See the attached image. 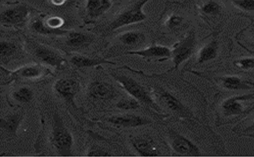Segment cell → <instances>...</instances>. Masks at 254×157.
<instances>
[{"label":"cell","instance_id":"6da1fadb","mask_svg":"<svg viewBox=\"0 0 254 157\" xmlns=\"http://www.w3.org/2000/svg\"><path fill=\"white\" fill-rule=\"evenodd\" d=\"M34 12H38V10L25 2H7L1 7L0 23L3 27H22L30 21Z\"/></svg>","mask_w":254,"mask_h":157},{"label":"cell","instance_id":"7a4b0ae2","mask_svg":"<svg viewBox=\"0 0 254 157\" xmlns=\"http://www.w3.org/2000/svg\"><path fill=\"white\" fill-rule=\"evenodd\" d=\"M150 0H137L131 2L116 13L110 23L107 25V33L115 31L124 26L145 21L146 14L143 11V7Z\"/></svg>","mask_w":254,"mask_h":157},{"label":"cell","instance_id":"3957f363","mask_svg":"<svg viewBox=\"0 0 254 157\" xmlns=\"http://www.w3.org/2000/svg\"><path fill=\"white\" fill-rule=\"evenodd\" d=\"M50 142L60 156H71L73 138L58 114L54 115Z\"/></svg>","mask_w":254,"mask_h":157},{"label":"cell","instance_id":"277c9868","mask_svg":"<svg viewBox=\"0 0 254 157\" xmlns=\"http://www.w3.org/2000/svg\"><path fill=\"white\" fill-rule=\"evenodd\" d=\"M27 44L29 51L42 64L50 66L58 71H62L67 66L65 59H64L57 50L34 41L29 42Z\"/></svg>","mask_w":254,"mask_h":157},{"label":"cell","instance_id":"5b68a950","mask_svg":"<svg viewBox=\"0 0 254 157\" xmlns=\"http://www.w3.org/2000/svg\"><path fill=\"white\" fill-rule=\"evenodd\" d=\"M113 77L123 87V89H125L127 93H129L137 101L145 104L147 106L150 107L151 108H153L157 112L161 111L157 103H155L149 92H147L146 89L141 84L136 81L134 79L127 77L125 75H114Z\"/></svg>","mask_w":254,"mask_h":157},{"label":"cell","instance_id":"8992f818","mask_svg":"<svg viewBox=\"0 0 254 157\" xmlns=\"http://www.w3.org/2000/svg\"><path fill=\"white\" fill-rule=\"evenodd\" d=\"M112 0H83L80 6L82 18L91 23L104 15L112 7Z\"/></svg>","mask_w":254,"mask_h":157},{"label":"cell","instance_id":"52a82bcc","mask_svg":"<svg viewBox=\"0 0 254 157\" xmlns=\"http://www.w3.org/2000/svg\"><path fill=\"white\" fill-rule=\"evenodd\" d=\"M196 39L195 33L194 30L190 31L181 41L176 43L172 50V60L174 63L175 68L177 69L181 63L186 61L187 59L192 55L193 51L195 48Z\"/></svg>","mask_w":254,"mask_h":157},{"label":"cell","instance_id":"ba28073f","mask_svg":"<svg viewBox=\"0 0 254 157\" xmlns=\"http://www.w3.org/2000/svg\"><path fill=\"white\" fill-rule=\"evenodd\" d=\"M169 142L171 149L177 155L185 157H198L201 156L200 150L190 140L178 134L174 130L169 132Z\"/></svg>","mask_w":254,"mask_h":157},{"label":"cell","instance_id":"9c48e42d","mask_svg":"<svg viewBox=\"0 0 254 157\" xmlns=\"http://www.w3.org/2000/svg\"><path fill=\"white\" fill-rule=\"evenodd\" d=\"M54 90L58 92L60 96H62L70 105L75 106L74 98L75 95L79 91V83L77 80L71 78H62L57 80L54 84Z\"/></svg>","mask_w":254,"mask_h":157},{"label":"cell","instance_id":"30bf717a","mask_svg":"<svg viewBox=\"0 0 254 157\" xmlns=\"http://www.w3.org/2000/svg\"><path fill=\"white\" fill-rule=\"evenodd\" d=\"M107 122H111L115 126L125 128L138 127V126H145L148 124L152 123V121L149 118L134 116V115L112 116L107 118Z\"/></svg>","mask_w":254,"mask_h":157},{"label":"cell","instance_id":"8fae6325","mask_svg":"<svg viewBox=\"0 0 254 157\" xmlns=\"http://www.w3.org/2000/svg\"><path fill=\"white\" fill-rule=\"evenodd\" d=\"M88 94L95 100H111L116 95L115 88L105 81H94L88 87Z\"/></svg>","mask_w":254,"mask_h":157},{"label":"cell","instance_id":"7c38bea8","mask_svg":"<svg viewBox=\"0 0 254 157\" xmlns=\"http://www.w3.org/2000/svg\"><path fill=\"white\" fill-rule=\"evenodd\" d=\"M127 54L129 55H139L142 58H153V59H161L160 61L169 59L172 56V50L165 46L153 45L146 47L145 49L137 50V51H128Z\"/></svg>","mask_w":254,"mask_h":157},{"label":"cell","instance_id":"4fadbf2b","mask_svg":"<svg viewBox=\"0 0 254 157\" xmlns=\"http://www.w3.org/2000/svg\"><path fill=\"white\" fill-rule=\"evenodd\" d=\"M198 14L204 20L210 19L220 15L222 12V6L217 0H203L195 4Z\"/></svg>","mask_w":254,"mask_h":157},{"label":"cell","instance_id":"5bb4252c","mask_svg":"<svg viewBox=\"0 0 254 157\" xmlns=\"http://www.w3.org/2000/svg\"><path fill=\"white\" fill-rule=\"evenodd\" d=\"M44 16L45 14H40L34 18H30L29 26L31 31L35 34L48 36H63L67 34V31L66 30H54L48 27L44 22Z\"/></svg>","mask_w":254,"mask_h":157},{"label":"cell","instance_id":"9a60e30c","mask_svg":"<svg viewBox=\"0 0 254 157\" xmlns=\"http://www.w3.org/2000/svg\"><path fill=\"white\" fill-rule=\"evenodd\" d=\"M180 3L177 2L176 3V10L171 9L170 5L168 3V6L165 13L163 14L162 20L164 22V25L166 26L169 30H175L177 28L181 27L182 25L185 23V16L180 13L178 10V6Z\"/></svg>","mask_w":254,"mask_h":157},{"label":"cell","instance_id":"2e32d148","mask_svg":"<svg viewBox=\"0 0 254 157\" xmlns=\"http://www.w3.org/2000/svg\"><path fill=\"white\" fill-rule=\"evenodd\" d=\"M159 95H160V99H161V101L170 110L176 112V113L183 116V117H189L190 116V113L189 112V110L169 92L162 90L159 92Z\"/></svg>","mask_w":254,"mask_h":157},{"label":"cell","instance_id":"e0dca14e","mask_svg":"<svg viewBox=\"0 0 254 157\" xmlns=\"http://www.w3.org/2000/svg\"><path fill=\"white\" fill-rule=\"evenodd\" d=\"M49 74V70L42 65H27L13 72L17 77L26 79H38Z\"/></svg>","mask_w":254,"mask_h":157},{"label":"cell","instance_id":"ac0fdd59","mask_svg":"<svg viewBox=\"0 0 254 157\" xmlns=\"http://www.w3.org/2000/svg\"><path fill=\"white\" fill-rule=\"evenodd\" d=\"M132 146L141 157H157L160 155L151 140L143 138H133L131 139Z\"/></svg>","mask_w":254,"mask_h":157},{"label":"cell","instance_id":"d6986e66","mask_svg":"<svg viewBox=\"0 0 254 157\" xmlns=\"http://www.w3.org/2000/svg\"><path fill=\"white\" fill-rule=\"evenodd\" d=\"M251 96H242V97H234L226 100L222 104V111L226 116H236L242 114L245 111L244 103L248 100Z\"/></svg>","mask_w":254,"mask_h":157},{"label":"cell","instance_id":"ffe728a7","mask_svg":"<svg viewBox=\"0 0 254 157\" xmlns=\"http://www.w3.org/2000/svg\"><path fill=\"white\" fill-rule=\"evenodd\" d=\"M66 35V44L71 47H81L88 45L93 39L89 34L82 32H67Z\"/></svg>","mask_w":254,"mask_h":157},{"label":"cell","instance_id":"44dd1931","mask_svg":"<svg viewBox=\"0 0 254 157\" xmlns=\"http://www.w3.org/2000/svg\"><path fill=\"white\" fill-rule=\"evenodd\" d=\"M71 63L72 65L79 67V68L96 67V66L102 65V64H112V65L115 64L113 62L108 61L106 59H93V58L80 55H73L71 57Z\"/></svg>","mask_w":254,"mask_h":157},{"label":"cell","instance_id":"7402d4cb","mask_svg":"<svg viewBox=\"0 0 254 157\" xmlns=\"http://www.w3.org/2000/svg\"><path fill=\"white\" fill-rule=\"evenodd\" d=\"M218 51V43L215 40H212L210 43L201 48L197 55V64L204 63L205 62L210 61L211 59L216 57Z\"/></svg>","mask_w":254,"mask_h":157},{"label":"cell","instance_id":"603a6c76","mask_svg":"<svg viewBox=\"0 0 254 157\" xmlns=\"http://www.w3.org/2000/svg\"><path fill=\"white\" fill-rule=\"evenodd\" d=\"M119 41L124 45L134 46L138 43H142L145 39V34L142 32L133 30L127 31L119 36Z\"/></svg>","mask_w":254,"mask_h":157},{"label":"cell","instance_id":"cb8c5ba5","mask_svg":"<svg viewBox=\"0 0 254 157\" xmlns=\"http://www.w3.org/2000/svg\"><path fill=\"white\" fill-rule=\"evenodd\" d=\"M22 120V115L21 113H16V114L6 116L5 118H2L1 120L0 126L9 134H15Z\"/></svg>","mask_w":254,"mask_h":157},{"label":"cell","instance_id":"d4e9b609","mask_svg":"<svg viewBox=\"0 0 254 157\" xmlns=\"http://www.w3.org/2000/svg\"><path fill=\"white\" fill-rule=\"evenodd\" d=\"M18 46L15 43L2 40L0 43V56L3 63L10 61L18 53Z\"/></svg>","mask_w":254,"mask_h":157},{"label":"cell","instance_id":"484cf974","mask_svg":"<svg viewBox=\"0 0 254 157\" xmlns=\"http://www.w3.org/2000/svg\"><path fill=\"white\" fill-rule=\"evenodd\" d=\"M10 96L14 102L18 104H27L30 103L34 97V92L28 87H21L13 91Z\"/></svg>","mask_w":254,"mask_h":157},{"label":"cell","instance_id":"4316f807","mask_svg":"<svg viewBox=\"0 0 254 157\" xmlns=\"http://www.w3.org/2000/svg\"><path fill=\"white\" fill-rule=\"evenodd\" d=\"M222 84L225 88L229 89H241V88H249L246 84L242 82L240 79L237 77H227L222 78Z\"/></svg>","mask_w":254,"mask_h":157},{"label":"cell","instance_id":"83f0119b","mask_svg":"<svg viewBox=\"0 0 254 157\" xmlns=\"http://www.w3.org/2000/svg\"><path fill=\"white\" fill-rule=\"evenodd\" d=\"M139 106H140L139 101H137V100L133 98V97L123 99V100L119 101L117 104H116V107H117L119 109L127 111L135 110V109H137Z\"/></svg>","mask_w":254,"mask_h":157},{"label":"cell","instance_id":"f1b7e54d","mask_svg":"<svg viewBox=\"0 0 254 157\" xmlns=\"http://www.w3.org/2000/svg\"><path fill=\"white\" fill-rule=\"evenodd\" d=\"M234 7L246 13H254V0H232Z\"/></svg>","mask_w":254,"mask_h":157},{"label":"cell","instance_id":"f546056e","mask_svg":"<svg viewBox=\"0 0 254 157\" xmlns=\"http://www.w3.org/2000/svg\"><path fill=\"white\" fill-rule=\"evenodd\" d=\"M44 22L48 27L54 29V30H60V28L64 26V20L58 16H50L46 18V15L44 16Z\"/></svg>","mask_w":254,"mask_h":157},{"label":"cell","instance_id":"4dcf8cb0","mask_svg":"<svg viewBox=\"0 0 254 157\" xmlns=\"http://www.w3.org/2000/svg\"><path fill=\"white\" fill-rule=\"evenodd\" d=\"M238 67L243 70L254 69V59H243L235 62Z\"/></svg>","mask_w":254,"mask_h":157},{"label":"cell","instance_id":"1f68e13d","mask_svg":"<svg viewBox=\"0 0 254 157\" xmlns=\"http://www.w3.org/2000/svg\"><path fill=\"white\" fill-rule=\"evenodd\" d=\"M87 156L88 157H107V156H111V154L102 150L100 148L95 147L91 148L87 153Z\"/></svg>","mask_w":254,"mask_h":157},{"label":"cell","instance_id":"d6a6232c","mask_svg":"<svg viewBox=\"0 0 254 157\" xmlns=\"http://www.w3.org/2000/svg\"><path fill=\"white\" fill-rule=\"evenodd\" d=\"M50 1V3L52 5H54V6H63L64 4L67 1H69V0H49Z\"/></svg>","mask_w":254,"mask_h":157},{"label":"cell","instance_id":"836d02e7","mask_svg":"<svg viewBox=\"0 0 254 157\" xmlns=\"http://www.w3.org/2000/svg\"><path fill=\"white\" fill-rule=\"evenodd\" d=\"M115 2H117L118 3H122V2H125V1H130V0H115Z\"/></svg>","mask_w":254,"mask_h":157},{"label":"cell","instance_id":"e575fe53","mask_svg":"<svg viewBox=\"0 0 254 157\" xmlns=\"http://www.w3.org/2000/svg\"><path fill=\"white\" fill-rule=\"evenodd\" d=\"M251 128H252V130H254V124H253L252 127H251Z\"/></svg>","mask_w":254,"mask_h":157},{"label":"cell","instance_id":"d590c367","mask_svg":"<svg viewBox=\"0 0 254 157\" xmlns=\"http://www.w3.org/2000/svg\"></svg>","mask_w":254,"mask_h":157}]
</instances>
